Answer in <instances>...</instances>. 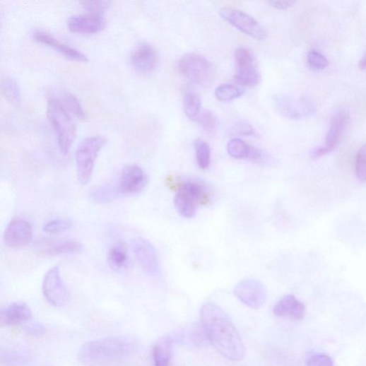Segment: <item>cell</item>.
<instances>
[{
  "instance_id": "obj_1",
  "label": "cell",
  "mask_w": 366,
  "mask_h": 366,
  "mask_svg": "<svg viewBox=\"0 0 366 366\" xmlns=\"http://www.w3.org/2000/svg\"><path fill=\"white\" fill-rule=\"evenodd\" d=\"M205 333L216 350L230 361H240L247 350L229 316L218 305L207 302L201 311Z\"/></svg>"
},
{
  "instance_id": "obj_2",
  "label": "cell",
  "mask_w": 366,
  "mask_h": 366,
  "mask_svg": "<svg viewBox=\"0 0 366 366\" xmlns=\"http://www.w3.org/2000/svg\"><path fill=\"white\" fill-rule=\"evenodd\" d=\"M138 341L129 336H112L88 341L78 352V359L88 366H100L124 360L135 354Z\"/></svg>"
},
{
  "instance_id": "obj_3",
  "label": "cell",
  "mask_w": 366,
  "mask_h": 366,
  "mask_svg": "<svg viewBox=\"0 0 366 366\" xmlns=\"http://www.w3.org/2000/svg\"><path fill=\"white\" fill-rule=\"evenodd\" d=\"M47 114L59 150L63 154L67 155L76 138L75 122L62 101L54 97H50L47 100Z\"/></svg>"
},
{
  "instance_id": "obj_4",
  "label": "cell",
  "mask_w": 366,
  "mask_h": 366,
  "mask_svg": "<svg viewBox=\"0 0 366 366\" xmlns=\"http://www.w3.org/2000/svg\"><path fill=\"white\" fill-rule=\"evenodd\" d=\"M106 143L105 137L96 136L87 138L79 144L76 160L77 176L81 184L85 186L90 182L98 156Z\"/></svg>"
},
{
  "instance_id": "obj_5",
  "label": "cell",
  "mask_w": 366,
  "mask_h": 366,
  "mask_svg": "<svg viewBox=\"0 0 366 366\" xmlns=\"http://www.w3.org/2000/svg\"><path fill=\"white\" fill-rule=\"evenodd\" d=\"M208 197L204 187L196 182H187L179 187L174 199L175 207L183 218L196 216L200 205L207 203Z\"/></svg>"
},
{
  "instance_id": "obj_6",
  "label": "cell",
  "mask_w": 366,
  "mask_h": 366,
  "mask_svg": "<svg viewBox=\"0 0 366 366\" xmlns=\"http://www.w3.org/2000/svg\"><path fill=\"white\" fill-rule=\"evenodd\" d=\"M181 74L199 85H206L214 77V69L209 61L203 56L189 53L182 56L178 64Z\"/></svg>"
},
{
  "instance_id": "obj_7",
  "label": "cell",
  "mask_w": 366,
  "mask_h": 366,
  "mask_svg": "<svg viewBox=\"0 0 366 366\" xmlns=\"http://www.w3.org/2000/svg\"><path fill=\"white\" fill-rule=\"evenodd\" d=\"M220 16L241 33L258 41L267 37V32L253 17L241 11L224 8L220 11Z\"/></svg>"
},
{
  "instance_id": "obj_8",
  "label": "cell",
  "mask_w": 366,
  "mask_h": 366,
  "mask_svg": "<svg viewBox=\"0 0 366 366\" xmlns=\"http://www.w3.org/2000/svg\"><path fill=\"white\" fill-rule=\"evenodd\" d=\"M42 293L47 301L54 307H64L70 299L69 290L55 266L47 271L42 282Z\"/></svg>"
},
{
  "instance_id": "obj_9",
  "label": "cell",
  "mask_w": 366,
  "mask_h": 366,
  "mask_svg": "<svg viewBox=\"0 0 366 366\" xmlns=\"http://www.w3.org/2000/svg\"><path fill=\"white\" fill-rule=\"evenodd\" d=\"M348 119V114L344 110H338L333 115L324 144L311 151L312 159L316 160L327 155L339 145L343 137Z\"/></svg>"
},
{
  "instance_id": "obj_10",
  "label": "cell",
  "mask_w": 366,
  "mask_h": 366,
  "mask_svg": "<svg viewBox=\"0 0 366 366\" xmlns=\"http://www.w3.org/2000/svg\"><path fill=\"white\" fill-rule=\"evenodd\" d=\"M132 249L142 270L150 277H158L160 273V264L152 243L145 238L136 237L132 242Z\"/></svg>"
},
{
  "instance_id": "obj_11",
  "label": "cell",
  "mask_w": 366,
  "mask_h": 366,
  "mask_svg": "<svg viewBox=\"0 0 366 366\" xmlns=\"http://www.w3.org/2000/svg\"><path fill=\"white\" fill-rule=\"evenodd\" d=\"M235 295L247 307L259 309L266 300L264 286L254 279H247L240 282L234 289Z\"/></svg>"
},
{
  "instance_id": "obj_12",
  "label": "cell",
  "mask_w": 366,
  "mask_h": 366,
  "mask_svg": "<svg viewBox=\"0 0 366 366\" xmlns=\"http://www.w3.org/2000/svg\"><path fill=\"white\" fill-rule=\"evenodd\" d=\"M147 182V175L141 167L128 165L121 172L118 191L126 196L138 195L144 190Z\"/></svg>"
},
{
  "instance_id": "obj_13",
  "label": "cell",
  "mask_w": 366,
  "mask_h": 366,
  "mask_svg": "<svg viewBox=\"0 0 366 366\" xmlns=\"http://www.w3.org/2000/svg\"><path fill=\"white\" fill-rule=\"evenodd\" d=\"M33 228L26 220L16 218L7 225L4 232L6 245L11 249L24 248L33 240Z\"/></svg>"
},
{
  "instance_id": "obj_14",
  "label": "cell",
  "mask_w": 366,
  "mask_h": 366,
  "mask_svg": "<svg viewBox=\"0 0 366 366\" xmlns=\"http://www.w3.org/2000/svg\"><path fill=\"white\" fill-rule=\"evenodd\" d=\"M131 64L138 73L148 74L155 71L159 64L156 49L148 43L139 45L131 55Z\"/></svg>"
},
{
  "instance_id": "obj_15",
  "label": "cell",
  "mask_w": 366,
  "mask_h": 366,
  "mask_svg": "<svg viewBox=\"0 0 366 366\" xmlns=\"http://www.w3.org/2000/svg\"><path fill=\"white\" fill-rule=\"evenodd\" d=\"M275 105L278 112L290 119H297L313 113L312 103L305 99L294 100L285 95L275 98Z\"/></svg>"
},
{
  "instance_id": "obj_16",
  "label": "cell",
  "mask_w": 366,
  "mask_h": 366,
  "mask_svg": "<svg viewBox=\"0 0 366 366\" xmlns=\"http://www.w3.org/2000/svg\"><path fill=\"white\" fill-rule=\"evenodd\" d=\"M33 39L38 43L50 47L57 52L63 54L68 59L78 61V62H88V61L87 55L81 51L60 42L47 33L36 31L33 34Z\"/></svg>"
},
{
  "instance_id": "obj_17",
  "label": "cell",
  "mask_w": 366,
  "mask_h": 366,
  "mask_svg": "<svg viewBox=\"0 0 366 366\" xmlns=\"http://www.w3.org/2000/svg\"><path fill=\"white\" fill-rule=\"evenodd\" d=\"M105 25L102 16L92 13L73 16L68 20L70 31L78 34H95L101 31Z\"/></svg>"
},
{
  "instance_id": "obj_18",
  "label": "cell",
  "mask_w": 366,
  "mask_h": 366,
  "mask_svg": "<svg viewBox=\"0 0 366 366\" xmlns=\"http://www.w3.org/2000/svg\"><path fill=\"white\" fill-rule=\"evenodd\" d=\"M273 314L279 318L300 321L306 316V307L293 295H287L275 305Z\"/></svg>"
},
{
  "instance_id": "obj_19",
  "label": "cell",
  "mask_w": 366,
  "mask_h": 366,
  "mask_svg": "<svg viewBox=\"0 0 366 366\" xmlns=\"http://www.w3.org/2000/svg\"><path fill=\"white\" fill-rule=\"evenodd\" d=\"M32 319V312L23 302H13L0 312V325L2 326L23 325Z\"/></svg>"
},
{
  "instance_id": "obj_20",
  "label": "cell",
  "mask_w": 366,
  "mask_h": 366,
  "mask_svg": "<svg viewBox=\"0 0 366 366\" xmlns=\"http://www.w3.org/2000/svg\"><path fill=\"white\" fill-rule=\"evenodd\" d=\"M38 249L46 256L66 255L79 253L83 245L75 240H54L40 243Z\"/></svg>"
},
{
  "instance_id": "obj_21",
  "label": "cell",
  "mask_w": 366,
  "mask_h": 366,
  "mask_svg": "<svg viewBox=\"0 0 366 366\" xmlns=\"http://www.w3.org/2000/svg\"><path fill=\"white\" fill-rule=\"evenodd\" d=\"M107 264L116 272H123L129 268L130 258L125 242H117L114 244L107 254Z\"/></svg>"
},
{
  "instance_id": "obj_22",
  "label": "cell",
  "mask_w": 366,
  "mask_h": 366,
  "mask_svg": "<svg viewBox=\"0 0 366 366\" xmlns=\"http://www.w3.org/2000/svg\"><path fill=\"white\" fill-rule=\"evenodd\" d=\"M172 341L170 337H165L156 343L153 348L155 366H170Z\"/></svg>"
},
{
  "instance_id": "obj_23",
  "label": "cell",
  "mask_w": 366,
  "mask_h": 366,
  "mask_svg": "<svg viewBox=\"0 0 366 366\" xmlns=\"http://www.w3.org/2000/svg\"><path fill=\"white\" fill-rule=\"evenodd\" d=\"M183 105L187 116L196 121L201 116V101L199 95L191 87L187 86L183 92Z\"/></svg>"
},
{
  "instance_id": "obj_24",
  "label": "cell",
  "mask_w": 366,
  "mask_h": 366,
  "mask_svg": "<svg viewBox=\"0 0 366 366\" xmlns=\"http://www.w3.org/2000/svg\"><path fill=\"white\" fill-rule=\"evenodd\" d=\"M235 81L244 86L254 87L259 85L261 77L256 68L237 69L234 76Z\"/></svg>"
},
{
  "instance_id": "obj_25",
  "label": "cell",
  "mask_w": 366,
  "mask_h": 366,
  "mask_svg": "<svg viewBox=\"0 0 366 366\" xmlns=\"http://www.w3.org/2000/svg\"><path fill=\"white\" fill-rule=\"evenodd\" d=\"M30 359V353L23 348L12 346L2 350V360L7 363H24Z\"/></svg>"
},
{
  "instance_id": "obj_26",
  "label": "cell",
  "mask_w": 366,
  "mask_h": 366,
  "mask_svg": "<svg viewBox=\"0 0 366 366\" xmlns=\"http://www.w3.org/2000/svg\"><path fill=\"white\" fill-rule=\"evenodd\" d=\"M1 91L4 96L12 103L21 100V91L19 85L11 77H6L1 81Z\"/></svg>"
},
{
  "instance_id": "obj_27",
  "label": "cell",
  "mask_w": 366,
  "mask_h": 366,
  "mask_svg": "<svg viewBox=\"0 0 366 366\" xmlns=\"http://www.w3.org/2000/svg\"><path fill=\"white\" fill-rule=\"evenodd\" d=\"M243 94L244 90L230 84L220 85L215 90L216 98L222 102L235 100Z\"/></svg>"
},
{
  "instance_id": "obj_28",
  "label": "cell",
  "mask_w": 366,
  "mask_h": 366,
  "mask_svg": "<svg viewBox=\"0 0 366 366\" xmlns=\"http://www.w3.org/2000/svg\"><path fill=\"white\" fill-rule=\"evenodd\" d=\"M250 150V146L238 138L230 140L227 146L228 154L236 159L248 158Z\"/></svg>"
},
{
  "instance_id": "obj_29",
  "label": "cell",
  "mask_w": 366,
  "mask_h": 366,
  "mask_svg": "<svg viewBox=\"0 0 366 366\" xmlns=\"http://www.w3.org/2000/svg\"><path fill=\"white\" fill-rule=\"evenodd\" d=\"M237 69L255 68L254 57L252 51L245 47H240L235 52Z\"/></svg>"
},
{
  "instance_id": "obj_30",
  "label": "cell",
  "mask_w": 366,
  "mask_h": 366,
  "mask_svg": "<svg viewBox=\"0 0 366 366\" xmlns=\"http://www.w3.org/2000/svg\"><path fill=\"white\" fill-rule=\"evenodd\" d=\"M195 149L199 166L202 170L207 169L211 160V152L209 145L204 141L197 140Z\"/></svg>"
},
{
  "instance_id": "obj_31",
  "label": "cell",
  "mask_w": 366,
  "mask_h": 366,
  "mask_svg": "<svg viewBox=\"0 0 366 366\" xmlns=\"http://www.w3.org/2000/svg\"><path fill=\"white\" fill-rule=\"evenodd\" d=\"M63 104L68 110L81 119L85 118L86 114L78 99L70 92L66 91L63 93Z\"/></svg>"
},
{
  "instance_id": "obj_32",
  "label": "cell",
  "mask_w": 366,
  "mask_h": 366,
  "mask_svg": "<svg viewBox=\"0 0 366 366\" xmlns=\"http://www.w3.org/2000/svg\"><path fill=\"white\" fill-rule=\"evenodd\" d=\"M72 220L68 218H58L47 223L43 230L50 234H58L64 232L73 228Z\"/></svg>"
},
{
  "instance_id": "obj_33",
  "label": "cell",
  "mask_w": 366,
  "mask_h": 366,
  "mask_svg": "<svg viewBox=\"0 0 366 366\" xmlns=\"http://www.w3.org/2000/svg\"><path fill=\"white\" fill-rule=\"evenodd\" d=\"M355 171L358 180L366 182V143L358 150L355 163Z\"/></svg>"
},
{
  "instance_id": "obj_34",
  "label": "cell",
  "mask_w": 366,
  "mask_h": 366,
  "mask_svg": "<svg viewBox=\"0 0 366 366\" xmlns=\"http://www.w3.org/2000/svg\"><path fill=\"white\" fill-rule=\"evenodd\" d=\"M307 59L309 66L315 70H323L329 65L328 59L316 49L309 52Z\"/></svg>"
},
{
  "instance_id": "obj_35",
  "label": "cell",
  "mask_w": 366,
  "mask_h": 366,
  "mask_svg": "<svg viewBox=\"0 0 366 366\" xmlns=\"http://www.w3.org/2000/svg\"><path fill=\"white\" fill-rule=\"evenodd\" d=\"M200 124L203 129L208 134H213L216 129L217 120L213 112L206 111L201 114L199 119Z\"/></svg>"
},
{
  "instance_id": "obj_36",
  "label": "cell",
  "mask_w": 366,
  "mask_h": 366,
  "mask_svg": "<svg viewBox=\"0 0 366 366\" xmlns=\"http://www.w3.org/2000/svg\"><path fill=\"white\" fill-rule=\"evenodd\" d=\"M81 4L88 13L102 16V14L109 8L111 3L108 1H84Z\"/></svg>"
},
{
  "instance_id": "obj_37",
  "label": "cell",
  "mask_w": 366,
  "mask_h": 366,
  "mask_svg": "<svg viewBox=\"0 0 366 366\" xmlns=\"http://www.w3.org/2000/svg\"><path fill=\"white\" fill-rule=\"evenodd\" d=\"M23 326V331L32 337H40L46 333L45 326L37 321H30Z\"/></svg>"
},
{
  "instance_id": "obj_38",
  "label": "cell",
  "mask_w": 366,
  "mask_h": 366,
  "mask_svg": "<svg viewBox=\"0 0 366 366\" xmlns=\"http://www.w3.org/2000/svg\"><path fill=\"white\" fill-rule=\"evenodd\" d=\"M307 366H333V361L327 354L314 353L308 358Z\"/></svg>"
},
{
  "instance_id": "obj_39",
  "label": "cell",
  "mask_w": 366,
  "mask_h": 366,
  "mask_svg": "<svg viewBox=\"0 0 366 366\" xmlns=\"http://www.w3.org/2000/svg\"><path fill=\"white\" fill-rule=\"evenodd\" d=\"M250 161L259 165H269L273 162L272 158L263 150L251 147L248 158Z\"/></svg>"
},
{
  "instance_id": "obj_40",
  "label": "cell",
  "mask_w": 366,
  "mask_h": 366,
  "mask_svg": "<svg viewBox=\"0 0 366 366\" xmlns=\"http://www.w3.org/2000/svg\"><path fill=\"white\" fill-rule=\"evenodd\" d=\"M230 133L233 136H250L254 135V129L247 122H240L231 128Z\"/></svg>"
},
{
  "instance_id": "obj_41",
  "label": "cell",
  "mask_w": 366,
  "mask_h": 366,
  "mask_svg": "<svg viewBox=\"0 0 366 366\" xmlns=\"http://www.w3.org/2000/svg\"><path fill=\"white\" fill-rule=\"evenodd\" d=\"M92 198L95 199L98 202H105L110 201L112 198V192L108 191L107 189H96L93 192Z\"/></svg>"
},
{
  "instance_id": "obj_42",
  "label": "cell",
  "mask_w": 366,
  "mask_h": 366,
  "mask_svg": "<svg viewBox=\"0 0 366 366\" xmlns=\"http://www.w3.org/2000/svg\"><path fill=\"white\" fill-rule=\"evenodd\" d=\"M268 4L274 8L284 11L291 8L295 2L289 1V0H274V1H270Z\"/></svg>"
},
{
  "instance_id": "obj_43",
  "label": "cell",
  "mask_w": 366,
  "mask_h": 366,
  "mask_svg": "<svg viewBox=\"0 0 366 366\" xmlns=\"http://www.w3.org/2000/svg\"><path fill=\"white\" fill-rule=\"evenodd\" d=\"M358 67L362 71H366V52L359 61Z\"/></svg>"
}]
</instances>
